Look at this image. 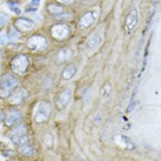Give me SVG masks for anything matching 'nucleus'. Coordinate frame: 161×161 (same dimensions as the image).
Masks as SVG:
<instances>
[{
    "label": "nucleus",
    "instance_id": "obj_1",
    "mask_svg": "<svg viewBox=\"0 0 161 161\" xmlns=\"http://www.w3.org/2000/svg\"><path fill=\"white\" fill-rule=\"evenodd\" d=\"M19 84L18 79L10 73H5L0 78V98L8 97Z\"/></svg>",
    "mask_w": 161,
    "mask_h": 161
},
{
    "label": "nucleus",
    "instance_id": "obj_2",
    "mask_svg": "<svg viewBox=\"0 0 161 161\" xmlns=\"http://www.w3.org/2000/svg\"><path fill=\"white\" fill-rule=\"evenodd\" d=\"M51 113V104L47 101H39L36 108L34 119L36 123L41 125L47 122Z\"/></svg>",
    "mask_w": 161,
    "mask_h": 161
},
{
    "label": "nucleus",
    "instance_id": "obj_3",
    "mask_svg": "<svg viewBox=\"0 0 161 161\" xmlns=\"http://www.w3.org/2000/svg\"><path fill=\"white\" fill-rule=\"evenodd\" d=\"M29 66V60L25 54H19L14 57L11 61L10 67L12 71L18 75H22L25 74Z\"/></svg>",
    "mask_w": 161,
    "mask_h": 161
},
{
    "label": "nucleus",
    "instance_id": "obj_4",
    "mask_svg": "<svg viewBox=\"0 0 161 161\" xmlns=\"http://www.w3.org/2000/svg\"><path fill=\"white\" fill-rule=\"evenodd\" d=\"M27 46L32 51H42L47 47L48 43L44 37L35 35L27 40Z\"/></svg>",
    "mask_w": 161,
    "mask_h": 161
},
{
    "label": "nucleus",
    "instance_id": "obj_5",
    "mask_svg": "<svg viewBox=\"0 0 161 161\" xmlns=\"http://www.w3.org/2000/svg\"><path fill=\"white\" fill-rule=\"evenodd\" d=\"M29 96V92L24 87L15 88L8 97V101L10 105H19L27 99Z\"/></svg>",
    "mask_w": 161,
    "mask_h": 161
},
{
    "label": "nucleus",
    "instance_id": "obj_6",
    "mask_svg": "<svg viewBox=\"0 0 161 161\" xmlns=\"http://www.w3.org/2000/svg\"><path fill=\"white\" fill-rule=\"evenodd\" d=\"M72 99V93L69 89H66L63 90L58 95L56 101L55 105L56 109L59 111L64 110L70 103Z\"/></svg>",
    "mask_w": 161,
    "mask_h": 161
},
{
    "label": "nucleus",
    "instance_id": "obj_7",
    "mask_svg": "<svg viewBox=\"0 0 161 161\" xmlns=\"http://www.w3.org/2000/svg\"><path fill=\"white\" fill-rule=\"evenodd\" d=\"M69 29L65 24H59L53 25L51 29L52 37L58 41H62L66 39L69 35Z\"/></svg>",
    "mask_w": 161,
    "mask_h": 161
},
{
    "label": "nucleus",
    "instance_id": "obj_8",
    "mask_svg": "<svg viewBox=\"0 0 161 161\" xmlns=\"http://www.w3.org/2000/svg\"><path fill=\"white\" fill-rule=\"evenodd\" d=\"M138 19L139 15L138 9L134 7L130 10L125 19V25L126 31L128 32L133 31L138 24Z\"/></svg>",
    "mask_w": 161,
    "mask_h": 161
},
{
    "label": "nucleus",
    "instance_id": "obj_9",
    "mask_svg": "<svg viewBox=\"0 0 161 161\" xmlns=\"http://www.w3.org/2000/svg\"><path fill=\"white\" fill-rule=\"evenodd\" d=\"M14 27L18 32H29L35 28V24L29 19L21 17L15 20Z\"/></svg>",
    "mask_w": 161,
    "mask_h": 161
},
{
    "label": "nucleus",
    "instance_id": "obj_10",
    "mask_svg": "<svg viewBox=\"0 0 161 161\" xmlns=\"http://www.w3.org/2000/svg\"><path fill=\"white\" fill-rule=\"evenodd\" d=\"M27 136V127L24 125H20L16 126L10 133V139L14 143L18 145L19 143Z\"/></svg>",
    "mask_w": 161,
    "mask_h": 161
},
{
    "label": "nucleus",
    "instance_id": "obj_11",
    "mask_svg": "<svg viewBox=\"0 0 161 161\" xmlns=\"http://www.w3.org/2000/svg\"><path fill=\"white\" fill-rule=\"evenodd\" d=\"M114 142L119 147L128 151H133L136 148L134 143L126 136L118 134L114 136Z\"/></svg>",
    "mask_w": 161,
    "mask_h": 161
},
{
    "label": "nucleus",
    "instance_id": "obj_12",
    "mask_svg": "<svg viewBox=\"0 0 161 161\" xmlns=\"http://www.w3.org/2000/svg\"><path fill=\"white\" fill-rule=\"evenodd\" d=\"M22 114L17 109L11 110L5 121V125L8 127H12L18 125L22 121Z\"/></svg>",
    "mask_w": 161,
    "mask_h": 161
},
{
    "label": "nucleus",
    "instance_id": "obj_13",
    "mask_svg": "<svg viewBox=\"0 0 161 161\" xmlns=\"http://www.w3.org/2000/svg\"><path fill=\"white\" fill-rule=\"evenodd\" d=\"M96 15L92 11L86 12L80 19V26L83 29H88L91 27L96 20Z\"/></svg>",
    "mask_w": 161,
    "mask_h": 161
},
{
    "label": "nucleus",
    "instance_id": "obj_14",
    "mask_svg": "<svg viewBox=\"0 0 161 161\" xmlns=\"http://www.w3.org/2000/svg\"><path fill=\"white\" fill-rule=\"evenodd\" d=\"M102 42L103 38L101 34L97 32H94L91 34L87 39L86 45L88 48L94 49L100 46V45L102 44Z\"/></svg>",
    "mask_w": 161,
    "mask_h": 161
},
{
    "label": "nucleus",
    "instance_id": "obj_15",
    "mask_svg": "<svg viewBox=\"0 0 161 161\" xmlns=\"http://www.w3.org/2000/svg\"><path fill=\"white\" fill-rule=\"evenodd\" d=\"M76 72V67L74 64H69L63 69L61 73V76L64 80H69L75 76Z\"/></svg>",
    "mask_w": 161,
    "mask_h": 161
},
{
    "label": "nucleus",
    "instance_id": "obj_16",
    "mask_svg": "<svg viewBox=\"0 0 161 161\" xmlns=\"http://www.w3.org/2000/svg\"><path fill=\"white\" fill-rule=\"evenodd\" d=\"M18 147H18L19 152L24 155L31 157L35 153V150L34 148L32 147V145H31L30 142H25L22 144L18 145Z\"/></svg>",
    "mask_w": 161,
    "mask_h": 161
},
{
    "label": "nucleus",
    "instance_id": "obj_17",
    "mask_svg": "<svg viewBox=\"0 0 161 161\" xmlns=\"http://www.w3.org/2000/svg\"><path fill=\"white\" fill-rule=\"evenodd\" d=\"M72 56V52L68 48H63L56 55V59L59 63H64Z\"/></svg>",
    "mask_w": 161,
    "mask_h": 161
},
{
    "label": "nucleus",
    "instance_id": "obj_18",
    "mask_svg": "<svg viewBox=\"0 0 161 161\" xmlns=\"http://www.w3.org/2000/svg\"><path fill=\"white\" fill-rule=\"evenodd\" d=\"M47 12L53 16H58L63 14L64 8L56 4H50L47 7Z\"/></svg>",
    "mask_w": 161,
    "mask_h": 161
},
{
    "label": "nucleus",
    "instance_id": "obj_19",
    "mask_svg": "<svg viewBox=\"0 0 161 161\" xmlns=\"http://www.w3.org/2000/svg\"><path fill=\"white\" fill-rule=\"evenodd\" d=\"M19 32L15 27L10 28V30L7 34V38L10 41H15L19 38Z\"/></svg>",
    "mask_w": 161,
    "mask_h": 161
},
{
    "label": "nucleus",
    "instance_id": "obj_20",
    "mask_svg": "<svg viewBox=\"0 0 161 161\" xmlns=\"http://www.w3.org/2000/svg\"><path fill=\"white\" fill-rule=\"evenodd\" d=\"M112 92V86L109 83L106 84L103 87L102 94L104 97H109Z\"/></svg>",
    "mask_w": 161,
    "mask_h": 161
},
{
    "label": "nucleus",
    "instance_id": "obj_21",
    "mask_svg": "<svg viewBox=\"0 0 161 161\" xmlns=\"http://www.w3.org/2000/svg\"><path fill=\"white\" fill-rule=\"evenodd\" d=\"M8 7L11 11L17 15H20L22 13V10L20 8L17 3L15 2H12L8 4Z\"/></svg>",
    "mask_w": 161,
    "mask_h": 161
},
{
    "label": "nucleus",
    "instance_id": "obj_22",
    "mask_svg": "<svg viewBox=\"0 0 161 161\" xmlns=\"http://www.w3.org/2000/svg\"><path fill=\"white\" fill-rule=\"evenodd\" d=\"M44 143L49 148H51L53 147L54 144V138L52 135L51 134H47L44 138Z\"/></svg>",
    "mask_w": 161,
    "mask_h": 161
},
{
    "label": "nucleus",
    "instance_id": "obj_23",
    "mask_svg": "<svg viewBox=\"0 0 161 161\" xmlns=\"http://www.w3.org/2000/svg\"><path fill=\"white\" fill-rule=\"evenodd\" d=\"M41 0H32L30 3V8L26 12H36L40 5Z\"/></svg>",
    "mask_w": 161,
    "mask_h": 161
},
{
    "label": "nucleus",
    "instance_id": "obj_24",
    "mask_svg": "<svg viewBox=\"0 0 161 161\" xmlns=\"http://www.w3.org/2000/svg\"><path fill=\"white\" fill-rule=\"evenodd\" d=\"M8 20V15L5 12H0V25H5Z\"/></svg>",
    "mask_w": 161,
    "mask_h": 161
},
{
    "label": "nucleus",
    "instance_id": "obj_25",
    "mask_svg": "<svg viewBox=\"0 0 161 161\" xmlns=\"http://www.w3.org/2000/svg\"><path fill=\"white\" fill-rule=\"evenodd\" d=\"M56 1L61 4L69 5L75 2V0H56Z\"/></svg>",
    "mask_w": 161,
    "mask_h": 161
},
{
    "label": "nucleus",
    "instance_id": "obj_26",
    "mask_svg": "<svg viewBox=\"0 0 161 161\" xmlns=\"http://www.w3.org/2000/svg\"><path fill=\"white\" fill-rule=\"evenodd\" d=\"M5 113L3 111H0V123H2L5 119Z\"/></svg>",
    "mask_w": 161,
    "mask_h": 161
},
{
    "label": "nucleus",
    "instance_id": "obj_27",
    "mask_svg": "<svg viewBox=\"0 0 161 161\" xmlns=\"http://www.w3.org/2000/svg\"><path fill=\"white\" fill-rule=\"evenodd\" d=\"M5 42V36H2L0 37V44H3Z\"/></svg>",
    "mask_w": 161,
    "mask_h": 161
},
{
    "label": "nucleus",
    "instance_id": "obj_28",
    "mask_svg": "<svg viewBox=\"0 0 161 161\" xmlns=\"http://www.w3.org/2000/svg\"><path fill=\"white\" fill-rule=\"evenodd\" d=\"M2 54H3V51L2 49H0V59H1V58H2Z\"/></svg>",
    "mask_w": 161,
    "mask_h": 161
}]
</instances>
